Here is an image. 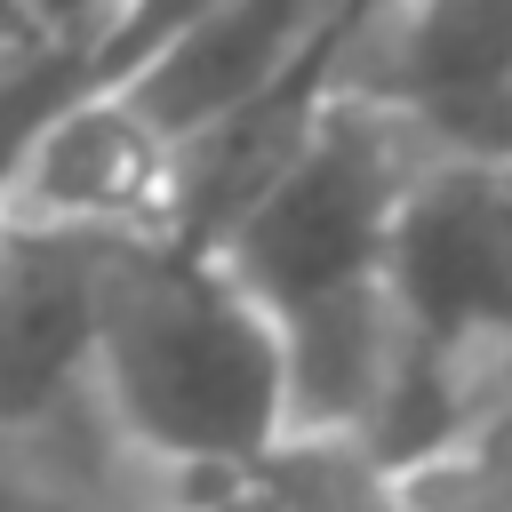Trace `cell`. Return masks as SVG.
I'll use <instances>...</instances> for the list:
<instances>
[{"label":"cell","mask_w":512,"mask_h":512,"mask_svg":"<svg viewBox=\"0 0 512 512\" xmlns=\"http://www.w3.org/2000/svg\"><path fill=\"white\" fill-rule=\"evenodd\" d=\"M88 408L160 472L240 480L288 432L280 336L192 240H120L96 264Z\"/></svg>","instance_id":"6da1fadb"},{"label":"cell","mask_w":512,"mask_h":512,"mask_svg":"<svg viewBox=\"0 0 512 512\" xmlns=\"http://www.w3.org/2000/svg\"><path fill=\"white\" fill-rule=\"evenodd\" d=\"M432 160L368 104L312 96L288 152L248 184V200L208 232V256L256 296L272 328L360 304L384 288L392 224Z\"/></svg>","instance_id":"7a4b0ae2"},{"label":"cell","mask_w":512,"mask_h":512,"mask_svg":"<svg viewBox=\"0 0 512 512\" xmlns=\"http://www.w3.org/2000/svg\"><path fill=\"white\" fill-rule=\"evenodd\" d=\"M320 96L384 112L432 168H512V0H352Z\"/></svg>","instance_id":"3957f363"},{"label":"cell","mask_w":512,"mask_h":512,"mask_svg":"<svg viewBox=\"0 0 512 512\" xmlns=\"http://www.w3.org/2000/svg\"><path fill=\"white\" fill-rule=\"evenodd\" d=\"M0 240H176V152L120 88H72L0 168Z\"/></svg>","instance_id":"277c9868"},{"label":"cell","mask_w":512,"mask_h":512,"mask_svg":"<svg viewBox=\"0 0 512 512\" xmlns=\"http://www.w3.org/2000/svg\"><path fill=\"white\" fill-rule=\"evenodd\" d=\"M344 16H352V0H224L112 88L160 128L168 152H184L272 96L320 88V64H328Z\"/></svg>","instance_id":"5b68a950"},{"label":"cell","mask_w":512,"mask_h":512,"mask_svg":"<svg viewBox=\"0 0 512 512\" xmlns=\"http://www.w3.org/2000/svg\"><path fill=\"white\" fill-rule=\"evenodd\" d=\"M96 264L80 240H0V440L88 408Z\"/></svg>","instance_id":"8992f818"},{"label":"cell","mask_w":512,"mask_h":512,"mask_svg":"<svg viewBox=\"0 0 512 512\" xmlns=\"http://www.w3.org/2000/svg\"><path fill=\"white\" fill-rule=\"evenodd\" d=\"M232 496L248 512H408L400 472L352 432H280L232 480Z\"/></svg>","instance_id":"52a82bcc"},{"label":"cell","mask_w":512,"mask_h":512,"mask_svg":"<svg viewBox=\"0 0 512 512\" xmlns=\"http://www.w3.org/2000/svg\"><path fill=\"white\" fill-rule=\"evenodd\" d=\"M400 504L408 512H512V408L480 416L472 432H456L448 448L408 464Z\"/></svg>","instance_id":"ba28073f"},{"label":"cell","mask_w":512,"mask_h":512,"mask_svg":"<svg viewBox=\"0 0 512 512\" xmlns=\"http://www.w3.org/2000/svg\"><path fill=\"white\" fill-rule=\"evenodd\" d=\"M208 8H224V0H120L112 8V24H104V40L88 48V88H112V80H128L136 64H152L176 32H192Z\"/></svg>","instance_id":"9c48e42d"},{"label":"cell","mask_w":512,"mask_h":512,"mask_svg":"<svg viewBox=\"0 0 512 512\" xmlns=\"http://www.w3.org/2000/svg\"><path fill=\"white\" fill-rule=\"evenodd\" d=\"M112 8H120V0H56V16H64V32L80 40V64H88V48L104 40V24H112Z\"/></svg>","instance_id":"30bf717a"},{"label":"cell","mask_w":512,"mask_h":512,"mask_svg":"<svg viewBox=\"0 0 512 512\" xmlns=\"http://www.w3.org/2000/svg\"><path fill=\"white\" fill-rule=\"evenodd\" d=\"M0 512H32V504H24V488H16V472H8V464H0Z\"/></svg>","instance_id":"8fae6325"}]
</instances>
